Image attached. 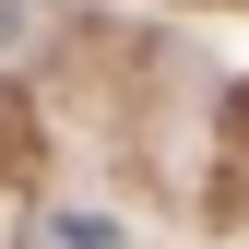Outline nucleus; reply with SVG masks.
Instances as JSON below:
<instances>
[{
  "label": "nucleus",
  "instance_id": "1",
  "mask_svg": "<svg viewBox=\"0 0 249 249\" xmlns=\"http://www.w3.org/2000/svg\"><path fill=\"white\" fill-rule=\"evenodd\" d=\"M59 249H119V226L107 213H59Z\"/></svg>",
  "mask_w": 249,
  "mask_h": 249
},
{
  "label": "nucleus",
  "instance_id": "2",
  "mask_svg": "<svg viewBox=\"0 0 249 249\" xmlns=\"http://www.w3.org/2000/svg\"><path fill=\"white\" fill-rule=\"evenodd\" d=\"M12 24H24V12H12V0H0V36H12Z\"/></svg>",
  "mask_w": 249,
  "mask_h": 249
}]
</instances>
